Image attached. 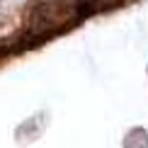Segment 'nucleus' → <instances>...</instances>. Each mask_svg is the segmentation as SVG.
Masks as SVG:
<instances>
[{"mask_svg": "<svg viewBox=\"0 0 148 148\" xmlns=\"http://www.w3.org/2000/svg\"><path fill=\"white\" fill-rule=\"evenodd\" d=\"M78 17V0H39L27 12V29L34 36L53 34Z\"/></svg>", "mask_w": 148, "mask_h": 148, "instance_id": "obj_1", "label": "nucleus"}]
</instances>
